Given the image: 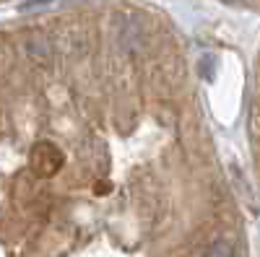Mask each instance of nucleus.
I'll return each instance as SVG.
<instances>
[{
  "label": "nucleus",
  "mask_w": 260,
  "mask_h": 257,
  "mask_svg": "<svg viewBox=\"0 0 260 257\" xmlns=\"http://www.w3.org/2000/svg\"><path fill=\"white\" fill-rule=\"evenodd\" d=\"M206 257H234V244L229 239H219V242H213Z\"/></svg>",
  "instance_id": "obj_2"
},
{
  "label": "nucleus",
  "mask_w": 260,
  "mask_h": 257,
  "mask_svg": "<svg viewBox=\"0 0 260 257\" xmlns=\"http://www.w3.org/2000/svg\"><path fill=\"white\" fill-rule=\"evenodd\" d=\"M31 161H34V169L39 171V174H52V171L60 169L62 156H60V151H57L55 145H50V143H39V145L34 148Z\"/></svg>",
  "instance_id": "obj_1"
}]
</instances>
